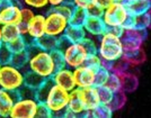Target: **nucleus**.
<instances>
[{"label":"nucleus","mask_w":151,"mask_h":118,"mask_svg":"<svg viewBox=\"0 0 151 118\" xmlns=\"http://www.w3.org/2000/svg\"><path fill=\"white\" fill-rule=\"evenodd\" d=\"M126 92H124L122 89L119 90V91H115L113 96V99L109 102V107L113 112H117V110H121L126 104Z\"/></svg>","instance_id":"27"},{"label":"nucleus","mask_w":151,"mask_h":118,"mask_svg":"<svg viewBox=\"0 0 151 118\" xmlns=\"http://www.w3.org/2000/svg\"><path fill=\"white\" fill-rule=\"evenodd\" d=\"M115 0H94V4L95 6H97L98 8H101V9H106L107 7L109 6L111 4H113Z\"/></svg>","instance_id":"43"},{"label":"nucleus","mask_w":151,"mask_h":118,"mask_svg":"<svg viewBox=\"0 0 151 118\" xmlns=\"http://www.w3.org/2000/svg\"><path fill=\"white\" fill-rule=\"evenodd\" d=\"M97 91H98V98H99V102L105 104V105H109V102L113 99L114 92L108 89L106 86H101L97 87Z\"/></svg>","instance_id":"32"},{"label":"nucleus","mask_w":151,"mask_h":118,"mask_svg":"<svg viewBox=\"0 0 151 118\" xmlns=\"http://www.w3.org/2000/svg\"><path fill=\"white\" fill-rule=\"evenodd\" d=\"M148 15V19H149V25H148V29H151V8L147 11Z\"/></svg>","instance_id":"46"},{"label":"nucleus","mask_w":151,"mask_h":118,"mask_svg":"<svg viewBox=\"0 0 151 118\" xmlns=\"http://www.w3.org/2000/svg\"><path fill=\"white\" fill-rule=\"evenodd\" d=\"M69 92L70 91L63 89L62 87L58 86L55 83L51 86L43 102L50 109L52 115H58L67 109L68 101H69Z\"/></svg>","instance_id":"4"},{"label":"nucleus","mask_w":151,"mask_h":118,"mask_svg":"<svg viewBox=\"0 0 151 118\" xmlns=\"http://www.w3.org/2000/svg\"><path fill=\"white\" fill-rule=\"evenodd\" d=\"M125 7L132 16L143 15L151 8V0H130L125 4Z\"/></svg>","instance_id":"19"},{"label":"nucleus","mask_w":151,"mask_h":118,"mask_svg":"<svg viewBox=\"0 0 151 118\" xmlns=\"http://www.w3.org/2000/svg\"><path fill=\"white\" fill-rule=\"evenodd\" d=\"M120 77L121 81V89L126 93H132L134 92L139 87V79L137 75L130 72H122V73H117Z\"/></svg>","instance_id":"18"},{"label":"nucleus","mask_w":151,"mask_h":118,"mask_svg":"<svg viewBox=\"0 0 151 118\" xmlns=\"http://www.w3.org/2000/svg\"><path fill=\"white\" fill-rule=\"evenodd\" d=\"M28 59H29L28 51L25 50V51H22V52H18V53H13L9 63L13 64L14 67H16V68L22 69L28 63Z\"/></svg>","instance_id":"28"},{"label":"nucleus","mask_w":151,"mask_h":118,"mask_svg":"<svg viewBox=\"0 0 151 118\" xmlns=\"http://www.w3.org/2000/svg\"><path fill=\"white\" fill-rule=\"evenodd\" d=\"M131 65H130V63L126 61L125 59L122 56L121 59H119L117 61H115L113 62V67H112V70H111V72H115V73H122V72H125L129 70Z\"/></svg>","instance_id":"37"},{"label":"nucleus","mask_w":151,"mask_h":118,"mask_svg":"<svg viewBox=\"0 0 151 118\" xmlns=\"http://www.w3.org/2000/svg\"><path fill=\"white\" fill-rule=\"evenodd\" d=\"M7 46H8L9 50L12 51V53H18V52L27 50L28 43L26 41L25 36H20V37L16 38L15 41H13V42L7 43Z\"/></svg>","instance_id":"30"},{"label":"nucleus","mask_w":151,"mask_h":118,"mask_svg":"<svg viewBox=\"0 0 151 118\" xmlns=\"http://www.w3.org/2000/svg\"><path fill=\"white\" fill-rule=\"evenodd\" d=\"M87 35H91L95 37H101V35L107 31V26L101 16L88 15L85 24L82 26Z\"/></svg>","instance_id":"13"},{"label":"nucleus","mask_w":151,"mask_h":118,"mask_svg":"<svg viewBox=\"0 0 151 118\" xmlns=\"http://www.w3.org/2000/svg\"><path fill=\"white\" fill-rule=\"evenodd\" d=\"M51 57L53 60V63L55 65V69H62L65 67V62H64V56H63V52L59 49H54V50L50 51Z\"/></svg>","instance_id":"33"},{"label":"nucleus","mask_w":151,"mask_h":118,"mask_svg":"<svg viewBox=\"0 0 151 118\" xmlns=\"http://www.w3.org/2000/svg\"><path fill=\"white\" fill-rule=\"evenodd\" d=\"M129 11L126 9L125 4L114 1L106 9H104L101 18L106 24L107 29L114 27H122L129 17Z\"/></svg>","instance_id":"5"},{"label":"nucleus","mask_w":151,"mask_h":118,"mask_svg":"<svg viewBox=\"0 0 151 118\" xmlns=\"http://www.w3.org/2000/svg\"><path fill=\"white\" fill-rule=\"evenodd\" d=\"M24 4L32 9H43L49 6V0H23Z\"/></svg>","instance_id":"39"},{"label":"nucleus","mask_w":151,"mask_h":118,"mask_svg":"<svg viewBox=\"0 0 151 118\" xmlns=\"http://www.w3.org/2000/svg\"><path fill=\"white\" fill-rule=\"evenodd\" d=\"M38 101L35 98H18L15 101L9 117L34 118L36 115Z\"/></svg>","instance_id":"9"},{"label":"nucleus","mask_w":151,"mask_h":118,"mask_svg":"<svg viewBox=\"0 0 151 118\" xmlns=\"http://www.w3.org/2000/svg\"><path fill=\"white\" fill-rule=\"evenodd\" d=\"M53 83L62 87L63 89L71 91L76 88L75 79H73V72L72 69L64 67L62 69H59L54 72V74L51 77Z\"/></svg>","instance_id":"11"},{"label":"nucleus","mask_w":151,"mask_h":118,"mask_svg":"<svg viewBox=\"0 0 151 118\" xmlns=\"http://www.w3.org/2000/svg\"><path fill=\"white\" fill-rule=\"evenodd\" d=\"M113 112H114L111 109V107L108 105L99 102L91 110L83 112V116L85 117H95V118H112Z\"/></svg>","instance_id":"21"},{"label":"nucleus","mask_w":151,"mask_h":118,"mask_svg":"<svg viewBox=\"0 0 151 118\" xmlns=\"http://www.w3.org/2000/svg\"><path fill=\"white\" fill-rule=\"evenodd\" d=\"M123 52L121 37L111 29H107L101 36L99 45L97 46V54L103 61L115 62L123 56Z\"/></svg>","instance_id":"2"},{"label":"nucleus","mask_w":151,"mask_h":118,"mask_svg":"<svg viewBox=\"0 0 151 118\" xmlns=\"http://www.w3.org/2000/svg\"><path fill=\"white\" fill-rule=\"evenodd\" d=\"M62 36L67 38L70 43H79L87 36V33L82 26L68 25Z\"/></svg>","instance_id":"20"},{"label":"nucleus","mask_w":151,"mask_h":118,"mask_svg":"<svg viewBox=\"0 0 151 118\" xmlns=\"http://www.w3.org/2000/svg\"><path fill=\"white\" fill-rule=\"evenodd\" d=\"M78 89V94L81 100L82 106L85 108V112L91 110L94 107L99 104V98H98V91L97 87L91 86V87L86 88H77Z\"/></svg>","instance_id":"12"},{"label":"nucleus","mask_w":151,"mask_h":118,"mask_svg":"<svg viewBox=\"0 0 151 118\" xmlns=\"http://www.w3.org/2000/svg\"><path fill=\"white\" fill-rule=\"evenodd\" d=\"M67 1H69V0H49V5L52 7H55L63 4V2H67Z\"/></svg>","instance_id":"44"},{"label":"nucleus","mask_w":151,"mask_h":118,"mask_svg":"<svg viewBox=\"0 0 151 118\" xmlns=\"http://www.w3.org/2000/svg\"><path fill=\"white\" fill-rule=\"evenodd\" d=\"M69 25V19L65 18L61 14L55 10H50L45 16V34L54 36V37H61L64 31Z\"/></svg>","instance_id":"7"},{"label":"nucleus","mask_w":151,"mask_h":118,"mask_svg":"<svg viewBox=\"0 0 151 118\" xmlns=\"http://www.w3.org/2000/svg\"><path fill=\"white\" fill-rule=\"evenodd\" d=\"M25 84V78L20 69L14 67L13 64L7 63L0 67V88L17 92Z\"/></svg>","instance_id":"3"},{"label":"nucleus","mask_w":151,"mask_h":118,"mask_svg":"<svg viewBox=\"0 0 151 118\" xmlns=\"http://www.w3.org/2000/svg\"><path fill=\"white\" fill-rule=\"evenodd\" d=\"M0 67H1V63H0Z\"/></svg>","instance_id":"49"},{"label":"nucleus","mask_w":151,"mask_h":118,"mask_svg":"<svg viewBox=\"0 0 151 118\" xmlns=\"http://www.w3.org/2000/svg\"><path fill=\"white\" fill-rule=\"evenodd\" d=\"M58 39H59V38L45 34L42 37L35 39V41H34V44L37 46L40 50L50 52V51L54 50V49L58 47Z\"/></svg>","instance_id":"24"},{"label":"nucleus","mask_w":151,"mask_h":118,"mask_svg":"<svg viewBox=\"0 0 151 118\" xmlns=\"http://www.w3.org/2000/svg\"><path fill=\"white\" fill-rule=\"evenodd\" d=\"M27 51L29 54V59L27 63L29 71L36 73L44 79H50L57 71L50 52L40 50L34 43L27 46Z\"/></svg>","instance_id":"1"},{"label":"nucleus","mask_w":151,"mask_h":118,"mask_svg":"<svg viewBox=\"0 0 151 118\" xmlns=\"http://www.w3.org/2000/svg\"><path fill=\"white\" fill-rule=\"evenodd\" d=\"M81 43L83 44V46L86 47V50L88 52V54H96L97 53V45L94 42V39H91L90 37L86 36L81 41Z\"/></svg>","instance_id":"41"},{"label":"nucleus","mask_w":151,"mask_h":118,"mask_svg":"<svg viewBox=\"0 0 151 118\" xmlns=\"http://www.w3.org/2000/svg\"><path fill=\"white\" fill-rule=\"evenodd\" d=\"M115 1H117V2H122V4H126L127 1H130V0H115Z\"/></svg>","instance_id":"47"},{"label":"nucleus","mask_w":151,"mask_h":118,"mask_svg":"<svg viewBox=\"0 0 151 118\" xmlns=\"http://www.w3.org/2000/svg\"><path fill=\"white\" fill-rule=\"evenodd\" d=\"M45 35V16L42 14H35L27 25V35L32 41Z\"/></svg>","instance_id":"16"},{"label":"nucleus","mask_w":151,"mask_h":118,"mask_svg":"<svg viewBox=\"0 0 151 118\" xmlns=\"http://www.w3.org/2000/svg\"><path fill=\"white\" fill-rule=\"evenodd\" d=\"M109 73H111V71L108 69L105 68V67H103V65L98 70H96L95 71V83H94L95 87L105 86L107 79L109 77Z\"/></svg>","instance_id":"31"},{"label":"nucleus","mask_w":151,"mask_h":118,"mask_svg":"<svg viewBox=\"0 0 151 118\" xmlns=\"http://www.w3.org/2000/svg\"><path fill=\"white\" fill-rule=\"evenodd\" d=\"M85 65H87L90 69H93L94 71H96V70H98L103 65V60H101V56L98 55L97 53L96 54H89L87 56V59H86Z\"/></svg>","instance_id":"36"},{"label":"nucleus","mask_w":151,"mask_h":118,"mask_svg":"<svg viewBox=\"0 0 151 118\" xmlns=\"http://www.w3.org/2000/svg\"><path fill=\"white\" fill-rule=\"evenodd\" d=\"M10 4H13V0H0V11Z\"/></svg>","instance_id":"45"},{"label":"nucleus","mask_w":151,"mask_h":118,"mask_svg":"<svg viewBox=\"0 0 151 118\" xmlns=\"http://www.w3.org/2000/svg\"><path fill=\"white\" fill-rule=\"evenodd\" d=\"M123 57L130 63L131 67L132 65H140V64L145 63L147 60L145 52L142 47H140L138 50L130 51V52H123Z\"/></svg>","instance_id":"23"},{"label":"nucleus","mask_w":151,"mask_h":118,"mask_svg":"<svg viewBox=\"0 0 151 118\" xmlns=\"http://www.w3.org/2000/svg\"><path fill=\"white\" fill-rule=\"evenodd\" d=\"M12 51L8 49L6 43H0V63L1 64H7V63L10 62V59H12Z\"/></svg>","instance_id":"38"},{"label":"nucleus","mask_w":151,"mask_h":118,"mask_svg":"<svg viewBox=\"0 0 151 118\" xmlns=\"http://www.w3.org/2000/svg\"><path fill=\"white\" fill-rule=\"evenodd\" d=\"M85 108L82 106V102L79 94H78V89L75 88L69 92V101L67 109L63 112L64 117H78V116H83Z\"/></svg>","instance_id":"14"},{"label":"nucleus","mask_w":151,"mask_h":118,"mask_svg":"<svg viewBox=\"0 0 151 118\" xmlns=\"http://www.w3.org/2000/svg\"><path fill=\"white\" fill-rule=\"evenodd\" d=\"M105 86H106L108 89H111L113 92L121 90V81H120L119 74L115 73V72H111V73H109V77H108V79H107V81H106V83H105Z\"/></svg>","instance_id":"34"},{"label":"nucleus","mask_w":151,"mask_h":118,"mask_svg":"<svg viewBox=\"0 0 151 118\" xmlns=\"http://www.w3.org/2000/svg\"><path fill=\"white\" fill-rule=\"evenodd\" d=\"M34 15H35L34 10L29 7L26 6L24 8H22V10H20V23L18 24V27L20 34L23 36L27 35V25L32 20V18L34 17Z\"/></svg>","instance_id":"25"},{"label":"nucleus","mask_w":151,"mask_h":118,"mask_svg":"<svg viewBox=\"0 0 151 118\" xmlns=\"http://www.w3.org/2000/svg\"><path fill=\"white\" fill-rule=\"evenodd\" d=\"M17 98H19L17 92H12L0 88V117H9Z\"/></svg>","instance_id":"17"},{"label":"nucleus","mask_w":151,"mask_h":118,"mask_svg":"<svg viewBox=\"0 0 151 118\" xmlns=\"http://www.w3.org/2000/svg\"><path fill=\"white\" fill-rule=\"evenodd\" d=\"M76 88L91 87L95 83V71L87 65H80L72 70Z\"/></svg>","instance_id":"10"},{"label":"nucleus","mask_w":151,"mask_h":118,"mask_svg":"<svg viewBox=\"0 0 151 118\" xmlns=\"http://www.w3.org/2000/svg\"><path fill=\"white\" fill-rule=\"evenodd\" d=\"M24 78H25V86L32 88V89H34V90H36V89L46 80V79L40 77L38 74L32 72V71H29V72H27L26 74H24Z\"/></svg>","instance_id":"29"},{"label":"nucleus","mask_w":151,"mask_h":118,"mask_svg":"<svg viewBox=\"0 0 151 118\" xmlns=\"http://www.w3.org/2000/svg\"><path fill=\"white\" fill-rule=\"evenodd\" d=\"M2 42V39H1V31H0V43Z\"/></svg>","instance_id":"48"},{"label":"nucleus","mask_w":151,"mask_h":118,"mask_svg":"<svg viewBox=\"0 0 151 118\" xmlns=\"http://www.w3.org/2000/svg\"><path fill=\"white\" fill-rule=\"evenodd\" d=\"M52 112H50V109L46 107L44 102H40L38 101V106L37 109H36V115L35 117H40V118H47V117H52Z\"/></svg>","instance_id":"40"},{"label":"nucleus","mask_w":151,"mask_h":118,"mask_svg":"<svg viewBox=\"0 0 151 118\" xmlns=\"http://www.w3.org/2000/svg\"><path fill=\"white\" fill-rule=\"evenodd\" d=\"M0 31H1V39L2 43H9L13 42L16 38L23 36L20 34L18 25H1L0 26Z\"/></svg>","instance_id":"22"},{"label":"nucleus","mask_w":151,"mask_h":118,"mask_svg":"<svg viewBox=\"0 0 151 118\" xmlns=\"http://www.w3.org/2000/svg\"><path fill=\"white\" fill-rule=\"evenodd\" d=\"M88 15L89 14L87 11V9L80 8V7H75L73 11L71 14V17L69 18V25L83 26Z\"/></svg>","instance_id":"26"},{"label":"nucleus","mask_w":151,"mask_h":118,"mask_svg":"<svg viewBox=\"0 0 151 118\" xmlns=\"http://www.w3.org/2000/svg\"><path fill=\"white\" fill-rule=\"evenodd\" d=\"M22 8L16 4H10L0 11V26L1 25H18L20 23Z\"/></svg>","instance_id":"15"},{"label":"nucleus","mask_w":151,"mask_h":118,"mask_svg":"<svg viewBox=\"0 0 151 118\" xmlns=\"http://www.w3.org/2000/svg\"><path fill=\"white\" fill-rule=\"evenodd\" d=\"M73 8H75V6H73L70 1H67V2H63V4L59 5V6L53 7L52 9L55 10V11H58L59 14H61V15L64 16L65 18L69 19L70 17H71L72 11H73Z\"/></svg>","instance_id":"35"},{"label":"nucleus","mask_w":151,"mask_h":118,"mask_svg":"<svg viewBox=\"0 0 151 118\" xmlns=\"http://www.w3.org/2000/svg\"><path fill=\"white\" fill-rule=\"evenodd\" d=\"M145 38H147V29L145 28H129V29L123 28L121 41L124 52H130L142 47V44Z\"/></svg>","instance_id":"8"},{"label":"nucleus","mask_w":151,"mask_h":118,"mask_svg":"<svg viewBox=\"0 0 151 118\" xmlns=\"http://www.w3.org/2000/svg\"><path fill=\"white\" fill-rule=\"evenodd\" d=\"M70 2L75 7H80V8L88 9L90 6H93L94 0H70Z\"/></svg>","instance_id":"42"},{"label":"nucleus","mask_w":151,"mask_h":118,"mask_svg":"<svg viewBox=\"0 0 151 118\" xmlns=\"http://www.w3.org/2000/svg\"><path fill=\"white\" fill-rule=\"evenodd\" d=\"M64 56L65 67L70 69H76L80 65H83L86 62V59L89 55L86 47L81 42L79 43H69L65 49L62 51Z\"/></svg>","instance_id":"6"}]
</instances>
